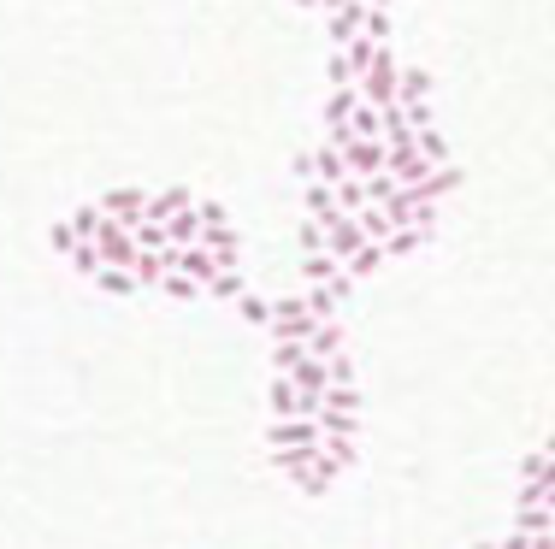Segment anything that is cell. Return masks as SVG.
<instances>
[{"label":"cell","mask_w":555,"mask_h":549,"mask_svg":"<svg viewBox=\"0 0 555 549\" xmlns=\"http://www.w3.org/2000/svg\"><path fill=\"white\" fill-rule=\"evenodd\" d=\"M113 225H124V231H136L142 225V213H148V189H107L101 201H95Z\"/></svg>","instance_id":"obj_6"},{"label":"cell","mask_w":555,"mask_h":549,"mask_svg":"<svg viewBox=\"0 0 555 549\" xmlns=\"http://www.w3.org/2000/svg\"><path fill=\"white\" fill-rule=\"evenodd\" d=\"M95 284H101L107 296H136V290H142V284H136V272H119V266H101V272H95Z\"/></svg>","instance_id":"obj_21"},{"label":"cell","mask_w":555,"mask_h":549,"mask_svg":"<svg viewBox=\"0 0 555 549\" xmlns=\"http://www.w3.org/2000/svg\"><path fill=\"white\" fill-rule=\"evenodd\" d=\"M455 183H461V172H455V166H437L432 178L420 183V195H426V201H432V207H437V201H443V195H449Z\"/></svg>","instance_id":"obj_23"},{"label":"cell","mask_w":555,"mask_h":549,"mask_svg":"<svg viewBox=\"0 0 555 549\" xmlns=\"http://www.w3.org/2000/svg\"><path fill=\"white\" fill-rule=\"evenodd\" d=\"M343 160H349V178H378V172H384V166H390V148H384V142H367V136H355V142H349V148H343Z\"/></svg>","instance_id":"obj_11"},{"label":"cell","mask_w":555,"mask_h":549,"mask_svg":"<svg viewBox=\"0 0 555 549\" xmlns=\"http://www.w3.org/2000/svg\"><path fill=\"white\" fill-rule=\"evenodd\" d=\"M532 549H555V532H544V538H538V544H532Z\"/></svg>","instance_id":"obj_27"},{"label":"cell","mask_w":555,"mask_h":549,"mask_svg":"<svg viewBox=\"0 0 555 549\" xmlns=\"http://www.w3.org/2000/svg\"><path fill=\"white\" fill-rule=\"evenodd\" d=\"M514 532H526V538H544V532H555V514L544 508V502H526L520 496V514H514Z\"/></svg>","instance_id":"obj_14"},{"label":"cell","mask_w":555,"mask_h":549,"mask_svg":"<svg viewBox=\"0 0 555 549\" xmlns=\"http://www.w3.org/2000/svg\"><path fill=\"white\" fill-rule=\"evenodd\" d=\"M296 6H313V12H319V0H296Z\"/></svg>","instance_id":"obj_28"},{"label":"cell","mask_w":555,"mask_h":549,"mask_svg":"<svg viewBox=\"0 0 555 549\" xmlns=\"http://www.w3.org/2000/svg\"><path fill=\"white\" fill-rule=\"evenodd\" d=\"M325 77H331V89H355V65H349V54H343V48H331Z\"/></svg>","instance_id":"obj_24"},{"label":"cell","mask_w":555,"mask_h":549,"mask_svg":"<svg viewBox=\"0 0 555 549\" xmlns=\"http://www.w3.org/2000/svg\"><path fill=\"white\" fill-rule=\"evenodd\" d=\"M414 142H420V154H426L432 166H449V148H443V136H437V124H426V130H420Z\"/></svg>","instance_id":"obj_25"},{"label":"cell","mask_w":555,"mask_h":549,"mask_svg":"<svg viewBox=\"0 0 555 549\" xmlns=\"http://www.w3.org/2000/svg\"><path fill=\"white\" fill-rule=\"evenodd\" d=\"M396 71H402L396 54H390V48H378L372 65L361 71V83H355V95H361L367 107H378V113H390V107H396Z\"/></svg>","instance_id":"obj_1"},{"label":"cell","mask_w":555,"mask_h":549,"mask_svg":"<svg viewBox=\"0 0 555 549\" xmlns=\"http://www.w3.org/2000/svg\"><path fill=\"white\" fill-rule=\"evenodd\" d=\"M432 95V77L426 71H396V107H420Z\"/></svg>","instance_id":"obj_15"},{"label":"cell","mask_w":555,"mask_h":549,"mask_svg":"<svg viewBox=\"0 0 555 549\" xmlns=\"http://www.w3.org/2000/svg\"><path fill=\"white\" fill-rule=\"evenodd\" d=\"M237 319H243V325H260V331H266V325H272V302L248 290L243 302H237Z\"/></svg>","instance_id":"obj_22"},{"label":"cell","mask_w":555,"mask_h":549,"mask_svg":"<svg viewBox=\"0 0 555 549\" xmlns=\"http://www.w3.org/2000/svg\"><path fill=\"white\" fill-rule=\"evenodd\" d=\"M207 296H213V302H243L248 296V284H243V272H237V266H231V272H219V278H207Z\"/></svg>","instance_id":"obj_18"},{"label":"cell","mask_w":555,"mask_h":549,"mask_svg":"<svg viewBox=\"0 0 555 549\" xmlns=\"http://www.w3.org/2000/svg\"><path fill=\"white\" fill-rule=\"evenodd\" d=\"M154 290H160V296H172V302H201V296H207V290H201L195 278H184V272H166Z\"/></svg>","instance_id":"obj_20"},{"label":"cell","mask_w":555,"mask_h":549,"mask_svg":"<svg viewBox=\"0 0 555 549\" xmlns=\"http://www.w3.org/2000/svg\"><path fill=\"white\" fill-rule=\"evenodd\" d=\"M189 207H195L189 189H160V195H148V213H142V219H148V225H166L172 213H189Z\"/></svg>","instance_id":"obj_13"},{"label":"cell","mask_w":555,"mask_h":549,"mask_svg":"<svg viewBox=\"0 0 555 549\" xmlns=\"http://www.w3.org/2000/svg\"><path fill=\"white\" fill-rule=\"evenodd\" d=\"M384 260H390V254H384V243H367L361 254H355V260H343V272H349V278L361 284V278H372V272H378Z\"/></svg>","instance_id":"obj_19"},{"label":"cell","mask_w":555,"mask_h":549,"mask_svg":"<svg viewBox=\"0 0 555 549\" xmlns=\"http://www.w3.org/2000/svg\"><path fill=\"white\" fill-rule=\"evenodd\" d=\"M308 355H313V361H337V355H343V325H337V319H331V325H319V331L308 337Z\"/></svg>","instance_id":"obj_16"},{"label":"cell","mask_w":555,"mask_h":549,"mask_svg":"<svg viewBox=\"0 0 555 549\" xmlns=\"http://www.w3.org/2000/svg\"><path fill=\"white\" fill-rule=\"evenodd\" d=\"M361 248H367V231H361V219H355V213H343V219H331V225H325V254H331L337 266H343V260H355Z\"/></svg>","instance_id":"obj_8"},{"label":"cell","mask_w":555,"mask_h":549,"mask_svg":"<svg viewBox=\"0 0 555 549\" xmlns=\"http://www.w3.org/2000/svg\"><path fill=\"white\" fill-rule=\"evenodd\" d=\"M302 172L319 178L325 189H337V183H349V160H343V148H331V142H325V148H313V154H308V166H302Z\"/></svg>","instance_id":"obj_12"},{"label":"cell","mask_w":555,"mask_h":549,"mask_svg":"<svg viewBox=\"0 0 555 549\" xmlns=\"http://www.w3.org/2000/svg\"><path fill=\"white\" fill-rule=\"evenodd\" d=\"M101 225H107V213H101L95 201H89V207H77V213L65 219V231H71L77 243H95V231H101Z\"/></svg>","instance_id":"obj_17"},{"label":"cell","mask_w":555,"mask_h":549,"mask_svg":"<svg viewBox=\"0 0 555 549\" xmlns=\"http://www.w3.org/2000/svg\"><path fill=\"white\" fill-rule=\"evenodd\" d=\"M319 420H272V455H313Z\"/></svg>","instance_id":"obj_5"},{"label":"cell","mask_w":555,"mask_h":549,"mask_svg":"<svg viewBox=\"0 0 555 549\" xmlns=\"http://www.w3.org/2000/svg\"><path fill=\"white\" fill-rule=\"evenodd\" d=\"M367 6H384V12H390V0H367Z\"/></svg>","instance_id":"obj_29"},{"label":"cell","mask_w":555,"mask_h":549,"mask_svg":"<svg viewBox=\"0 0 555 549\" xmlns=\"http://www.w3.org/2000/svg\"><path fill=\"white\" fill-rule=\"evenodd\" d=\"M266 402H272V420H319L308 402H302V390H296V378H290V372H272Z\"/></svg>","instance_id":"obj_9"},{"label":"cell","mask_w":555,"mask_h":549,"mask_svg":"<svg viewBox=\"0 0 555 549\" xmlns=\"http://www.w3.org/2000/svg\"><path fill=\"white\" fill-rule=\"evenodd\" d=\"M367 0H343L337 12H325V36H331V48H349L361 30H367Z\"/></svg>","instance_id":"obj_7"},{"label":"cell","mask_w":555,"mask_h":549,"mask_svg":"<svg viewBox=\"0 0 555 549\" xmlns=\"http://www.w3.org/2000/svg\"><path fill=\"white\" fill-rule=\"evenodd\" d=\"M384 172L402 183V189H420V183L437 172V166L426 160V154H420V142H408V148H390V166H384Z\"/></svg>","instance_id":"obj_10"},{"label":"cell","mask_w":555,"mask_h":549,"mask_svg":"<svg viewBox=\"0 0 555 549\" xmlns=\"http://www.w3.org/2000/svg\"><path fill=\"white\" fill-rule=\"evenodd\" d=\"M272 343H308L313 331H319V319L308 313V302L302 296H284V302H272Z\"/></svg>","instance_id":"obj_2"},{"label":"cell","mask_w":555,"mask_h":549,"mask_svg":"<svg viewBox=\"0 0 555 549\" xmlns=\"http://www.w3.org/2000/svg\"><path fill=\"white\" fill-rule=\"evenodd\" d=\"M302 355H308V343H272V372H296Z\"/></svg>","instance_id":"obj_26"},{"label":"cell","mask_w":555,"mask_h":549,"mask_svg":"<svg viewBox=\"0 0 555 549\" xmlns=\"http://www.w3.org/2000/svg\"><path fill=\"white\" fill-rule=\"evenodd\" d=\"M201 248H213L219 266H237V254H243L237 231L225 225V207H213V201H201Z\"/></svg>","instance_id":"obj_3"},{"label":"cell","mask_w":555,"mask_h":549,"mask_svg":"<svg viewBox=\"0 0 555 549\" xmlns=\"http://www.w3.org/2000/svg\"><path fill=\"white\" fill-rule=\"evenodd\" d=\"M355 107H361L355 89H331V95H325V142H331V148H349V142H355V136H349Z\"/></svg>","instance_id":"obj_4"}]
</instances>
